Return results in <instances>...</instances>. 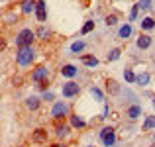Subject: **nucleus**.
Listing matches in <instances>:
<instances>
[{
  "instance_id": "obj_1",
  "label": "nucleus",
  "mask_w": 155,
  "mask_h": 147,
  "mask_svg": "<svg viewBox=\"0 0 155 147\" xmlns=\"http://www.w3.org/2000/svg\"><path fill=\"white\" fill-rule=\"evenodd\" d=\"M16 59H18V65H20V67H28V65H31V61H34V47H31V45L18 47Z\"/></svg>"
},
{
  "instance_id": "obj_2",
  "label": "nucleus",
  "mask_w": 155,
  "mask_h": 147,
  "mask_svg": "<svg viewBox=\"0 0 155 147\" xmlns=\"http://www.w3.org/2000/svg\"><path fill=\"white\" fill-rule=\"evenodd\" d=\"M34 38H35V31L31 30H22L18 34V38H16V45L18 47H28L34 43Z\"/></svg>"
},
{
  "instance_id": "obj_3",
  "label": "nucleus",
  "mask_w": 155,
  "mask_h": 147,
  "mask_svg": "<svg viewBox=\"0 0 155 147\" xmlns=\"http://www.w3.org/2000/svg\"><path fill=\"white\" fill-rule=\"evenodd\" d=\"M51 116L55 118V120H61V118L69 116V106L65 104V102H57V104L53 106V110H51Z\"/></svg>"
},
{
  "instance_id": "obj_4",
  "label": "nucleus",
  "mask_w": 155,
  "mask_h": 147,
  "mask_svg": "<svg viewBox=\"0 0 155 147\" xmlns=\"http://www.w3.org/2000/svg\"><path fill=\"white\" fill-rule=\"evenodd\" d=\"M79 90H81V87L77 83H73V80H69L67 84H63V96H67V98L77 96V94H79Z\"/></svg>"
},
{
  "instance_id": "obj_5",
  "label": "nucleus",
  "mask_w": 155,
  "mask_h": 147,
  "mask_svg": "<svg viewBox=\"0 0 155 147\" xmlns=\"http://www.w3.org/2000/svg\"><path fill=\"white\" fill-rule=\"evenodd\" d=\"M100 137H102V141H104L106 147L114 145V141H116V136H114V129L112 128H104L102 132H100Z\"/></svg>"
},
{
  "instance_id": "obj_6",
  "label": "nucleus",
  "mask_w": 155,
  "mask_h": 147,
  "mask_svg": "<svg viewBox=\"0 0 155 147\" xmlns=\"http://www.w3.org/2000/svg\"><path fill=\"white\" fill-rule=\"evenodd\" d=\"M31 141H34V143H45L47 141V132L45 129H35L34 133H31Z\"/></svg>"
},
{
  "instance_id": "obj_7",
  "label": "nucleus",
  "mask_w": 155,
  "mask_h": 147,
  "mask_svg": "<svg viewBox=\"0 0 155 147\" xmlns=\"http://www.w3.org/2000/svg\"><path fill=\"white\" fill-rule=\"evenodd\" d=\"M35 14H38V20H39V22H45V18H47L45 2H38V4H35Z\"/></svg>"
},
{
  "instance_id": "obj_8",
  "label": "nucleus",
  "mask_w": 155,
  "mask_h": 147,
  "mask_svg": "<svg viewBox=\"0 0 155 147\" xmlns=\"http://www.w3.org/2000/svg\"><path fill=\"white\" fill-rule=\"evenodd\" d=\"M41 79H47V67H38L34 73H31V80H41Z\"/></svg>"
},
{
  "instance_id": "obj_9",
  "label": "nucleus",
  "mask_w": 155,
  "mask_h": 147,
  "mask_svg": "<svg viewBox=\"0 0 155 147\" xmlns=\"http://www.w3.org/2000/svg\"><path fill=\"white\" fill-rule=\"evenodd\" d=\"M39 104H41V100H39L38 96H30V98H26V108H28V110H38V108H39Z\"/></svg>"
},
{
  "instance_id": "obj_10",
  "label": "nucleus",
  "mask_w": 155,
  "mask_h": 147,
  "mask_svg": "<svg viewBox=\"0 0 155 147\" xmlns=\"http://www.w3.org/2000/svg\"><path fill=\"white\" fill-rule=\"evenodd\" d=\"M61 75H63V77H69V79H73V77L77 75V67H75V65H65V67L61 69Z\"/></svg>"
},
{
  "instance_id": "obj_11",
  "label": "nucleus",
  "mask_w": 155,
  "mask_h": 147,
  "mask_svg": "<svg viewBox=\"0 0 155 147\" xmlns=\"http://www.w3.org/2000/svg\"><path fill=\"white\" fill-rule=\"evenodd\" d=\"M149 45H151V38L149 35H140L137 38V47L140 49H147Z\"/></svg>"
},
{
  "instance_id": "obj_12",
  "label": "nucleus",
  "mask_w": 155,
  "mask_h": 147,
  "mask_svg": "<svg viewBox=\"0 0 155 147\" xmlns=\"http://www.w3.org/2000/svg\"><path fill=\"white\" fill-rule=\"evenodd\" d=\"M149 80H151L149 73H141V75H137V77H136V83H137V84H141V87H147Z\"/></svg>"
},
{
  "instance_id": "obj_13",
  "label": "nucleus",
  "mask_w": 155,
  "mask_h": 147,
  "mask_svg": "<svg viewBox=\"0 0 155 147\" xmlns=\"http://www.w3.org/2000/svg\"><path fill=\"white\" fill-rule=\"evenodd\" d=\"M31 10H35V0H24L22 2V12L24 14H30Z\"/></svg>"
},
{
  "instance_id": "obj_14",
  "label": "nucleus",
  "mask_w": 155,
  "mask_h": 147,
  "mask_svg": "<svg viewBox=\"0 0 155 147\" xmlns=\"http://www.w3.org/2000/svg\"><path fill=\"white\" fill-rule=\"evenodd\" d=\"M130 35H132V26H130V24L122 26V28H120V31H118V38L126 39V38H130Z\"/></svg>"
},
{
  "instance_id": "obj_15",
  "label": "nucleus",
  "mask_w": 155,
  "mask_h": 147,
  "mask_svg": "<svg viewBox=\"0 0 155 147\" xmlns=\"http://www.w3.org/2000/svg\"><path fill=\"white\" fill-rule=\"evenodd\" d=\"M141 116V108L140 106H132V108H128V118H132V120H136V118Z\"/></svg>"
},
{
  "instance_id": "obj_16",
  "label": "nucleus",
  "mask_w": 155,
  "mask_h": 147,
  "mask_svg": "<svg viewBox=\"0 0 155 147\" xmlns=\"http://www.w3.org/2000/svg\"><path fill=\"white\" fill-rule=\"evenodd\" d=\"M81 61H83L84 65H88V67H96V65H98V59H96V57H88V55H83Z\"/></svg>"
},
{
  "instance_id": "obj_17",
  "label": "nucleus",
  "mask_w": 155,
  "mask_h": 147,
  "mask_svg": "<svg viewBox=\"0 0 155 147\" xmlns=\"http://www.w3.org/2000/svg\"><path fill=\"white\" fill-rule=\"evenodd\" d=\"M141 28H143V30H153L155 28V20L153 18H143L141 20Z\"/></svg>"
},
{
  "instance_id": "obj_18",
  "label": "nucleus",
  "mask_w": 155,
  "mask_h": 147,
  "mask_svg": "<svg viewBox=\"0 0 155 147\" xmlns=\"http://www.w3.org/2000/svg\"><path fill=\"white\" fill-rule=\"evenodd\" d=\"M106 87H108V92H112V94H118V92H120V87H118L116 80H108Z\"/></svg>"
},
{
  "instance_id": "obj_19",
  "label": "nucleus",
  "mask_w": 155,
  "mask_h": 147,
  "mask_svg": "<svg viewBox=\"0 0 155 147\" xmlns=\"http://www.w3.org/2000/svg\"><path fill=\"white\" fill-rule=\"evenodd\" d=\"M143 129H155V116H147V118H145Z\"/></svg>"
},
{
  "instance_id": "obj_20",
  "label": "nucleus",
  "mask_w": 155,
  "mask_h": 147,
  "mask_svg": "<svg viewBox=\"0 0 155 147\" xmlns=\"http://www.w3.org/2000/svg\"><path fill=\"white\" fill-rule=\"evenodd\" d=\"M57 137H59V139H61V137H65V136H67V133H69V126H57Z\"/></svg>"
},
{
  "instance_id": "obj_21",
  "label": "nucleus",
  "mask_w": 155,
  "mask_h": 147,
  "mask_svg": "<svg viewBox=\"0 0 155 147\" xmlns=\"http://www.w3.org/2000/svg\"><path fill=\"white\" fill-rule=\"evenodd\" d=\"M71 124L75 126V128H84V126H87V124H84V120H81L79 116H71Z\"/></svg>"
},
{
  "instance_id": "obj_22",
  "label": "nucleus",
  "mask_w": 155,
  "mask_h": 147,
  "mask_svg": "<svg viewBox=\"0 0 155 147\" xmlns=\"http://www.w3.org/2000/svg\"><path fill=\"white\" fill-rule=\"evenodd\" d=\"M83 49H84V41H75V43L71 45V51H73V53H81Z\"/></svg>"
},
{
  "instance_id": "obj_23",
  "label": "nucleus",
  "mask_w": 155,
  "mask_h": 147,
  "mask_svg": "<svg viewBox=\"0 0 155 147\" xmlns=\"http://www.w3.org/2000/svg\"><path fill=\"white\" fill-rule=\"evenodd\" d=\"M116 24H118V16L116 14L106 16V26H116Z\"/></svg>"
},
{
  "instance_id": "obj_24",
  "label": "nucleus",
  "mask_w": 155,
  "mask_h": 147,
  "mask_svg": "<svg viewBox=\"0 0 155 147\" xmlns=\"http://www.w3.org/2000/svg\"><path fill=\"white\" fill-rule=\"evenodd\" d=\"M137 8H141V10H149V8H151V0H140V2H137Z\"/></svg>"
},
{
  "instance_id": "obj_25",
  "label": "nucleus",
  "mask_w": 155,
  "mask_h": 147,
  "mask_svg": "<svg viewBox=\"0 0 155 147\" xmlns=\"http://www.w3.org/2000/svg\"><path fill=\"white\" fill-rule=\"evenodd\" d=\"M124 77H126V80H128V83H136V75H134L130 69H126V71H124Z\"/></svg>"
},
{
  "instance_id": "obj_26",
  "label": "nucleus",
  "mask_w": 155,
  "mask_h": 147,
  "mask_svg": "<svg viewBox=\"0 0 155 147\" xmlns=\"http://www.w3.org/2000/svg\"><path fill=\"white\" fill-rule=\"evenodd\" d=\"M120 53H122L120 49H112V51L108 53V61H116L118 57H120Z\"/></svg>"
},
{
  "instance_id": "obj_27",
  "label": "nucleus",
  "mask_w": 155,
  "mask_h": 147,
  "mask_svg": "<svg viewBox=\"0 0 155 147\" xmlns=\"http://www.w3.org/2000/svg\"><path fill=\"white\" fill-rule=\"evenodd\" d=\"M47 84H49V80H47V79H41V80H38V84H35V87H38L39 90H47Z\"/></svg>"
},
{
  "instance_id": "obj_28",
  "label": "nucleus",
  "mask_w": 155,
  "mask_h": 147,
  "mask_svg": "<svg viewBox=\"0 0 155 147\" xmlns=\"http://www.w3.org/2000/svg\"><path fill=\"white\" fill-rule=\"evenodd\" d=\"M91 94L94 96L96 100H102V98H104V96H102V92H100V90H98L96 87H92V88H91Z\"/></svg>"
},
{
  "instance_id": "obj_29",
  "label": "nucleus",
  "mask_w": 155,
  "mask_h": 147,
  "mask_svg": "<svg viewBox=\"0 0 155 147\" xmlns=\"http://www.w3.org/2000/svg\"><path fill=\"white\" fill-rule=\"evenodd\" d=\"M38 35H39L41 39H47V38H49V30H45V28H39V30H38Z\"/></svg>"
},
{
  "instance_id": "obj_30",
  "label": "nucleus",
  "mask_w": 155,
  "mask_h": 147,
  "mask_svg": "<svg viewBox=\"0 0 155 147\" xmlns=\"http://www.w3.org/2000/svg\"><path fill=\"white\" fill-rule=\"evenodd\" d=\"M94 30V22H87L83 26V34H88V31H92Z\"/></svg>"
},
{
  "instance_id": "obj_31",
  "label": "nucleus",
  "mask_w": 155,
  "mask_h": 147,
  "mask_svg": "<svg viewBox=\"0 0 155 147\" xmlns=\"http://www.w3.org/2000/svg\"><path fill=\"white\" fill-rule=\"evenodd\" d=\"M137 12H140V8H137V4L132 8V12H130V20H136L137 18Z\"/></svg>"
},
{
  "instance_id": "obj_32",
  "label": "nucleus",
  "mask_w": 155,
  "mask_h": 147,
  "mask_svg": "<svg viewBox=\"0 0 155 147\" xmlns=\"http://www.w3.org/2000/svg\"><path fill=\"white\" fill-rule=\"evenodd\" d=\"M43 98H45V100H53V94H51V92H47V90H45V94H43Z\"/></svg>"
},
{
  "instance_id": "obj_33",
  "label": "nucleus",
  "mask_w": 155,
  "mask_h": 147,
  "mask_svg": "<svg viewBox=\"0 0 155 147\" xmlns=\"http://www.w3.org/2000/svg\"><path fill=\"white\" fill-rule=\"evenodd\" d=\"M4 45H6V43H4L2 39H0V51H2V49H4Z\"/></svg>"
},
{
  "instance_id": "obj_34",
  "label": "nucleus",
  "mask_w": 155,
  "mask_h": 147,
  "mask_svg": "<svg viewBox=\"0 0 155 147\" xmlns=\"http://www.w3.org/2000/svg\"><path fill=\"white\" fill-rule=\"evenodd\" d=\"M51 147H65V145H61V143H55V145H51Z\"/></svg>"
},
{
  "instance_id": "obj_35",
  "label": "nucleus",
  "mask_w": 155,
  "mask_h": 147,
  "mask_svg": "<svg viewBox=\"0 0 155 147\" xmlns=\"http://www.w3.org/2000/svg\"><path fill=\"white\" fill-rule=\"evenodd\" d=\"M153 141H155V132H153Z\"/></svg>"
},
{
  "instance_id": "obj_36",
  "label": "nucleus",
  "mask_w": 155,
  "mask_h": 147,
  "mask_svg": "<svg viewBox=\"0 0 155 147\" xmlns=\"http://www.w3.org/2000/svg\"><path fill=\"white\" fill-rule=\"evenodd\" d=\"M18 147H24V145H18Z\"/></svg>"
},
{
  "instance_id": "obj_37",
  "label": "nucleus",
  "mask_w": 155,
  "mask_h": 147,
  "mask_svg": "<svg viewBox=\"0 0 155 147\" xmlns=\"http://www.w3.org/2000/svg\"><path fill=\"white\" fill-rule=\"evenodd\" d=\"M153 106H155V100H153Z\"/></svg>"
},
{
  "instance_id": "obj_38",
  "label": "nucleus",
  "mask_w": 155,
  "mask_h": 147,
  "mask_svg": "<svg viewBox=\"0 0 155 147\" xmlns=\"http://www.w3.org/2000/svg\"><path fill=\"white\" fill-rule=\"evenodd\" d=\"M151 147H155V143H153V145H151Z\"/></svg>"
}]
</instances>
